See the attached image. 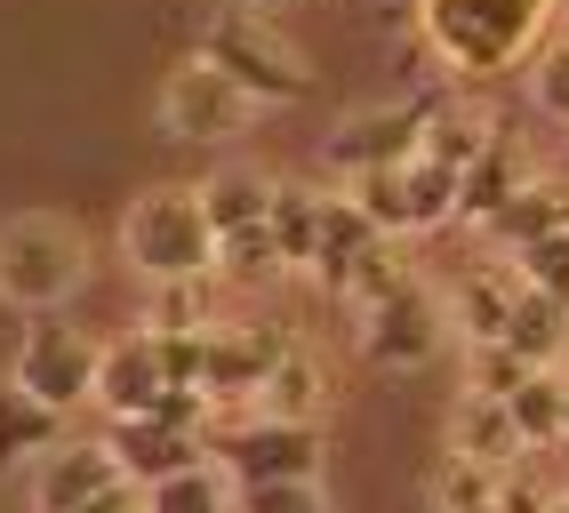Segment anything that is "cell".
Segmentation results:
<instances>
[{
  "label": "cell",
  "instance_id": "1",
  "mask_svg": "<svg viewBox=\"0 0 569 513\" xmlns=\"http://www.w3.org/2000/svg\"><path fill=\"white\" fill-rule=\"evenodd\" d=\"M561 0H417V32L449 64V81H498L546 49Z\"/></svg>",
  "mask_w": 569,
  "mask_h": 513
},
{
  "label": "cell",
  "instance_id": "2",
  "mask_svg": "<svg viewBox=\"0 0 569 513\" xmlns=\"http://www.w3.org/2000/svg\"><path fill=\"white\" fill-rule=\"evenodd\" d=\"M89 289V233L49 209L0 217V305L17 313H64Z\"/></svg>",
  "mask_w": 569,
  "mask_h": 513
},
{
  "label": "cell",
  "instance_id": "3",
  "mask_svg": "<svg viewBox=\"0 0 569 513\" xmlns=\"http://www.w3.org/2000/svg\"><path fill=\"white\" fill-rule=\"evenodd\" d=\"M201 57L217 72H233L257 104H306L313 97V64L297 57V41L264 9H233V0H217V17L201 24Z\"/></svg>",
  "mask_w": 569,
  "mask_h": 513
},
{
  "label": "cell",
  "instance_id": "4",
  "mask_svg": "<svg viewBox=\"0 0 569 513\" xmlns=\"http://www.w3.org/2000/svg\"><path fill=\"white\" fill-rule=\"evenodd\" d=\"M121 256L144 281L217 273V225L201 209V185H153V193H137L129 217H121Z\"/></svg>",
  "mask_w": 569,
  "mask_h": 513
},
{
  "label": "cell",
  "instance_id": "5",
  "mask_svg": "<svg viewBox=\"0 0 569 513\" xmlns=\"http://www.w3.org/2000/svg\"><path fill=\"white\" fill-rule=\"evenodd\" d=\"M209 457L233 473V490L249 482H321V425L297 418H264V410H233L209 425Z\"/></svg>",
  "mask_w": 569,
  "mask_h": 513
},
{
  "label": "cell",
  "instance_id": "6",
  "mask_svg": "<svg viewBox=\"0 0 569 513\" xmlns=\"http://www.w3.org/2000/svg\"><path fill=\"white\" fill-rule=\"evenodd\" d=\"M97 361H104V338H89V329H72L57 313H32L9 378L32 401H49L57 418H81V410H97Z\"/></svg>",
  "mask_w": 569,
  "mask_h": 513
},
{
  "label": "cell",
  "instance_id": "7",
  "mask_svg": "<svg viewBox=\"0 0 569 513\" xmlns=\"http://www.w3.org/2000/svg\"><path fill=\"white\" fill-rule=\"evenodd\" d=\"M353 345H361V361H369L377 378H409V370H426V361L449 345V305L433 298L426 281H401L393 298L361 305Z\"/></svg>",
  "mask_w": 569,
  "mask_h": 513
},
{
  "label": "cell",
  "instance_id": "8",
  "mask_svg": "<svg viewBox=\"0 0 569 513\" xmlns=\"http://www.w3.org/2000/svg\"><path fill=\"white\" fill-rule=\"evenodd\" d=\"M249 121H257V97L233 81V72H217L201 49L161 81V137L169 144H224Z\"/></svg>",
  "mask_w": 569,
  "mask_h": 513
},
{
  "label": "cell",
  "instance_id": "9",
  "mask_svg": "<svg viewBox=\"0 0 569 513\" xmlns=\"http://www.w3.org/2000/svg\"><path fill=\"white\" fill-rule=\"evenodd\" d=\"M449 89H426V97H393V104H361V113H346L329 129L321 144V161L337 177H369V169H401L417 161V144H426V121H433V104Z\"/></svg>",
  "mask_w": 569,
  "mask_h": 513
},
{
  "label": "cell",
  "instance_id": "10",
  "mask_svg": "<svg viewBox=\"0 0 569 513\" xmlns=\"http://www.w3.org/2000/svg\"><path fill=\"white\" fill-rule=\"evenodd\" d=\"M104 482H121V457H112L104 433H81V442H57L32 457L24 497H32V513H81Z\"/></svg>",
  "mask_w": 569,
  "mask_h": 513
},
{
  "label": "cell",
  "instance_id": "11",
  "mask_svg": "<svg viewBox=\"0 0 569 513\" xmlns=\"http://www.w3.org/2000/svg\"><path fill=\"white\" fill-rule=\"evenodd\" d=\"M104 442H112V457H121V473L129 482H169V473H184V465H209V433L201 425H169V418H104Z\"/></svg>",
  "mask_w": 569,
  "mask_h": 513
},
{
  "label": "cell",
  "instance_id": "12",
  "mask_svg": "<svg viewBox=\"0 0 569 513\" xmlns=\"http://www.w3.org/2000/svg\"><path fill=\"white\" fill-rule=\"evenodd\" d=\"M161 393H169V370H161L153 329L104 338V361H97V418H144Z\"/></svg>",
  "mask_w": 569,
  "mask_h": 513
},
{
  "label": "cell",
  "instance_id": "13",
  "mask_svg": "<svg viewBox=\"0 0 569 513\" xmlns=\"http://www.w3.org/2000/svg\"><path fill=\"white\" fill-rule=\"evenodd\" d=\"M529 289V273L513 256H489V265H466L449 281V329H458L466 345H498L506 321H513V298Z\"/></svg>",
  "mask_w": 569,
  "mask_h": 513
},
{
  "label": "cell",
  "instance_id": "14",
  "mask_svg": "<svg viewBox=\"0 0 569 513\" xmlns=\"http://www.w3.org/2000/svg\"><path fill=\"white\" fill-rule=\"evenodd\" d=\"M377 241H386V225H377L353 193H329V201H321V241H313V265H306V273L329 289V298H346V281L361 273V256H369Z\"/></svg>",
  "mask_w": 569,
  "mask_h": 513
},
{
  "label": "cell",
  "instance_id": "15",
  "mask_svg": "<svg viewBox=\"0 0 569 513\" xmlns=\"http://www.w3.org/2000/svg\"><path fill=\"white\" fill-rule=\"evenodd\" d=\"M529 153H521V137H506V129H489V144L473 153V169L458 177V225H489L521 185H529Z\"/></svg>",
  "mask_w": 569,
  "mask_h": 513
},
{
  "label": "cell",
  "instance_id": "16",
  "mask_svg": "<svg viewBox=\"0 0 569 513\" xmlns=\"http://www.w3.org/2000/svg\"><path fill=\"white\" fill-rule=\"evenodd\" d=\"M249 410H264V418H297V425H321L329 418V361L297 338L273 370H264V385H257V401Z\"/></svg>",
  "mask_w": 569,
  "mask_h": 513
},
{
  "label": "cell",
  "instance_id": "17",
  "mask_svg": "<svg viewBox=\"0 0 569 513\" xmlns=\"http://www.w3.org/2000/svg\"><path fill=\"white\" fill-rule=\"evenodd\" d=\"M217 321H224V281L217 273L144 281V329H153V338H209Z\"/></svg>",
  "mask_w": 569,
  "mask_h": 513
},
{
  "label": "cell",
  "instance_id": "18",
  "mask_svg": "<svg viewBox=\"0 0 569 513\" xmlns=\"http://www.w3.org/2000/svg\"><path fill=\"white\" fill-rule=\"evenodd\" d=\"M569 225V177H561V185H553V177H529V185L498 209V217H489V249H498V256H521L529 241H546V233H561Z\"/></svg>",
  "mask_w": 569,
  "mask_h": 513
},
{
  "label": "cell",
  "instance_id": "19",
  "mask_svg": "<svg viewBox=\"0 0 569 513\" xmlns=\"http://www.w3.org/2000/svg\"><path fill=\"white\" fill-rule=\"evenodd\" d=\"M441 225H458V169L433 161V153H417V161H401V209H393V233L417 241V233H441Z\"/></svg>",
  "mask_w": 569,
  "mask_h": 513
},
{
  "label": "cell",
  "instance_id": "20",
  "mask_svg": "<svg viewBox=\"0 0 569 513\" xmlns=\"http://www.w3.org/2000/svg\"><path fill=\"white\" fill-rule=\"evenodd\" d=\"M64 442V418L49 410V401H32L17 378H0V482L9 473H24L41 450H57Z\"/></svg>",
  "mask_w": 569,
  "mask_h": 513
},
{
  "label": "cell",
  "instance_id": "21",
  "mask_svg": "<svg viewBox=\"0 0 569 513\" xmlns=\"http://www.w3.org/2000/svg\"><path fill=\"white\" fill-rule=\"evenodd\" d=\"M449 450H458V457H481V465L529 457L521 433H513V418H506V393H473V385H466L458 410H449Z\"/></svg>",
  "mask_w": 569,
  "mask_h": 513
},
{
  "label": "cell",
  "instance_id": "22",
  "mask_svg": "<svg viewBox=\"0 0 569 513\" xmlns=\"http://www.w3.org/2000/svg\"><path fill=\"white\" fill-rule=\"evenodd\" d=\"M506 353H521L529 370H561V353H569V305H553L546 289H521L513 298V321H506Z\"/></svg>",
  "mask_w": 569,
  "mask_h": 513
},
{
  "label": "cell",
  "instance_id": "23",
  "mask_svg": "<svg viewBox=\"0 0 569 513\" xmlns=\"http://www.w3.org/2000/svg\"><path fill=\"white\" fill-rule=\"evenodd\" d=\"M201 209H209L217 233L264 225V217H273V177H257V169H217V177H201Z\"/></svg>",
  "mask_w": 569,
  "mask_h": 513
},
{
  "label": "cell",
  "instance_id": "24",
  "mask_svg": "<svg viewBox=\"0 0 569 513\" xmlns=\"http://www.w3.org/2000/svg\"><path fill=\"white\" fill-rule=\"evenodd\" d=\"M321 201L329 193H313V185H273V241H281V265L289 273H306L313 265V241H321Z\"/></svg>",
  "mask_w": 569,
  "mask_h": 513
},
{
  "label": "cell",
  "instance_id": "25",
  "mask_svg": "<svg viewBox=\"0 0 569 513\" xmlns=\"http://www.w3.org/2000/svg\"><path fill=\"white\" fill-rule=\"evenodd\" d=\"M506 418L521 433V450H553L561 442V370H529L506 393Z\"/></svg>",
  "mask_w": 569,
  "mask_h": 513
},
{
  "label": "cell",
  "instance_id": "26",
  "mask_svg": "<svg viewBox=\"0 0 569 513\" xmlns=\"http://www.w3.org/2000/svg\"><path fill=\"white\" fill-rule=\"evenodd\" d=\"M153 513H241V490H233V473L209 457V465H184L169 482H153Z\"/></svg>",
  "mask_w": 569,
  "mask_h": 513
},
{
  "label": "cell",
  "instance_id": "27",
  "mask_svg": "<svg viewBox=\"0 0 569 513\" xmlns=\"http://www.w3.org/2000/svg\"><path fill=\"white\" fill-rule=\"evenodd\" d=\"M489 144V121L473 113V104H458V89H449L441 104H433V121H426V144H417V153H433V161H449V169H473V153Z\"/></svg>",
  "mask_w": 569,
  "mask_h": 513
},
{
  "label": "cell",
  "instance_id": "28",
  "mask_svg": "<svg viewBox=\"0 0 569 513\" xmlns=\"http://www.w3.org/2000/svg\"><path fill=\"white\" fill-rule=\"evenodd\" d=\"M281 265V241L273 225H241V233H217V281H273Z\"/></svg>",
  "mask_w": 569,
  "mask_h": 513
},
{
  "label": "cell",
  "instance_id": "29",
  "mask_svg": "<svg viewBox=\"0 0 569 513\" xmlns=\"http://www.w3.org/2000/svg\"><path fill=\"white\" fill-rule=\"evenodd\" d=\"M498 473H506V465H481V457H458V450H449V457H441V482H433L441 513H481V505H498Z\"/></svg>",
  "mask_w": 569,
  "mask_h": 513
},
{
  "label": "cell",
  "instance_id": "30",
  "mask_svg": "<svg viewBox=\"0 0 569 513\" xmlns=\"http://www.w3.org/2000/svg\"><path fill=\"white\" fill-rule=\"evenodd\" d=\"M529 104L569 137V41H546L538 57H529Z\"/></svg>",
  "mask_w": 569,
  "mask_h": 513
},
{
  "label": "cell",
  "instance_id": "31",
  "mask_svg": "<svg viewBox=\"0 0 569 513\" xmlns=\"http://www.w3.org/2000/svg\"><path fill=\"white\" fill-rule=\"evenodd\" d=\"M513 265L529 273V289H546L553 305H569V225H561V233H546V241H529Z\"/></svg>",
  "mask_w": 569,
  "mask_h": 513
},
{
  "label": "cell",
  "instance_id": "32",
  "mask_svg": "<svg viewBox=\"0 0 569 513\" xmlns=\"http://www.w3.org/2000/svg\"><path fill=\"white\" fill-rule=\"evenodd\" d=\"M241 513H329V497H321V482H249Z\"/></svg>",
  "mask_w": 569,
  "mask_h": 513
},
{
  "label": "cell",
  "instance_id": "33",
  "mask_svg": "<svg viewBox=\"0 0 569 513\" xmlns=\"http://www.w3.org/2000/svg\"><path fill=\"white\" fill-rule=\"evenodd\" d=\"M81 513H153V490H144V482H129V473H121V482H104Z\"/></svg>",
  "mask_w": 569,
  "mask_h": 513
},
{
  "label": "cell",
  "instance_id": "34",
  "mask_svg": "<svg viewBox=\"0 0 569 513\" xmlns=\"http://www.w3.org/2000/svg\"><path fill=\"white\" fill-rule=\"evenodd\" d=\"M233 9H264V17H273V9H289V0H233Z\"/></svg>",
  "mask_w": 569,
  "mask_h": 513
},
{
  "label": "cell",
  "instance_id": "35",
  "mask_svg": "<svg viewBox=\"0 0 569 513\" xmlns=\"http://www.w3.org/2000/svg\"><path fill=\"white\" fill-rule=\"evenodd\" d=\"M561 442H569V370H561Z\"/></svg>",
  "mask_w": 569,
  "mask_h": 513
},
{
  "label": "cell",
  "instance_id": "36",
  "mask_svg": "<svg viewBox=\"0 0 569 513\" xmlns=\"http://www.w3.org/2000/svg\"><path fill=\"white\" fill-rule=\"evenodd\" d=\"M538 513H569V497H553V505H538Z\"/></svg>",
  "mask_w": 569,
  "mask_h": 513
},
{
  "label": "cell",
  "instance_id": "37",
  "mask_svg": "<svg viewBox=\"0 0 569 513\" xmlns=\"http://www.w3.org/2000/svg\"><path fill=\"white\" fill-rule=\"evenodd\" d=\"M561 177H569V144H561Z\"/></svg>",
  "mask_w": 569,
  "mask_h": 513
}]
</instances>
